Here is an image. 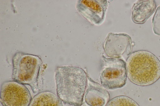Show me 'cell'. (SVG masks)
<instances>
[{"label": "cell", "mask_w": 160, "mask_h": 106, "mask_svg": "<svg viewBox=\"0 0 160 106\" xmlns=\"http://www.w3.org/2000/svg\"><path fill=\"white\" fill-rule=\"evenodd\" d=\"M87 74L82 68L72 66L58 67L55 71L57 96L64 103L80 106L87 83Z\"/></svg>", "instance_id": "1"}, {"label": "cell", "mask_w": 160, "mask_h": 106, "mask_svg": "<svg viewBox=\"0 0 160 106\" xmlns=\"http://www.w3.org/2000/svg\"><path fill=\"white\" fill-rule=\"evenodd\" d=\"M127 76L139 86L150 85L160 78V61L152 53L146 50L134 52L127 59Z\"/></svg>", "instance_id": "2"}, {"label": "cell", "mask_w": 160, "mask_h": 106, "mask_svg": "<svg viewBox=\"0 0 160 106\" xmlns=\"http://www.w3.org/2000/svg\"><path fill=\"white\" fill-rule=\"evenodd\" d=\"M42 62L40 58L36 55L18 52L12 58L13 81L30 86L34 93L41 88L40 70Z\"/></svg>", "instance_id": "3"}, {"label": "cell", "mask_w": 160, "mask_h": 106, "mask_svg": "<svg viewBox=\"0 0 160 106\" xmlns=\"http://www.w3.org/2000/svg\"><path fill=\"white\" fill-rule=\"evenodd\" d=\"M103 66L100 72L101 85L107 90L120 88L126 84L127 74L126 62L116 58L102 56Z\"/></svg>", "instance_id": "4"}, {"label": "cell", "mask_w": 160, "mask_h": 106, "mask_svg": "<svg viewBox=\"0 0 160 106\" xmlns=\"http://www.w3.org/2000/svg\"><path fill=\"white\" fill-rule=\"evenodd\" d=\"M32 99L30 91L23 84L13 80L1 85L0 101L5 106H29Z\"/></svg>", "instance_id": "5"}, {"label": "cell", "mask_w": 160, "mask_h": 106, "mask_svg": "<svg viewBox=\"0 0 160 106\" xmlns=\"http://www.w3.org/2000/svg\"><path fill=\"white\" fill-rule=\"evenodd\" d=\"M108 2L107 0H78L76 7L83 17L92 24L98 25L105 19Z\"/></svg>", "instance_id": "6"}, {"label": "cell", "mask_w": 160, "mask_h": 106, "mask_svg": "<svg viewBox=\"0 0 160 106\" xmlns=\"http://www.w3.org/2000/svg\"><path fill=\"white\" fill-rule=\"evenodd\" d=\"M103 48L109 57L120 58L124 55L129 56L132 48L131 38L124 33H109L105 39Z\"/></svg>", "instance_id": "7"}, {"label": "cell", "mask_w": 160, "mask_h": 106, "mask_svg": "<svg viewBox=\"0 0 160 106\" xmlns=\"http://www.w3.org/2000/svg\"><path fill=\"white\" fill-rule=\"evenodd\" d=\"M109 99L107 89L87 76V85L80 106H106Z\"/></svg>", "instance_id": "8"}, {"label": "cell", "mask_w": 160, "mask_h": 106, "mask_svg": "<svg viewBox=\"0 0 160 106\" xmlns=\"http://www.w3.org/2000/svg\"><path fill=\"white\" fill-rule=\"evenodd\" d=\"M156 7L154 0H138L133 5L132 9V21L138 24L144 23L153 13Z\"/></svg>", "instance_id": "9"}, {"label": "cell", "mask_w": 160, "mask_h": 106, "mask_svg": "<svg viewBox=\"0 0 160 106\" xmlns=\"http://www.w3.org/2000/svg\"><path fill=\"white\" fill-rule=\"evenodd\" d=\"M29 106H62V104L57 95L53 92L46 91L35 95Z\"/></svg>", "instance_id": "10"}, {"label": "cell", "mask_w": 160, "mask_h": 106, "mask_svg": "<svg viewBox=\"0 0 160 106\" xmlns=\"http://www.w3.org/2000/svg\"><path fill=\"white\" fill-rule=\"evenodd\" d=\"M106 106H139L131 98L124 95L115 97L110 99Z\"/></svg>", "instance_id": "11"}, {"label": "cell", "mask_w": 160, "mask_h": 106, "mask_svg": "<svg viewBox=\"0 0 160 106\" xmlns=\"http://www.w3.org/2000/svg\"><path fill=\"white\" fill-rule=\"evenodd\" d=\"M152 25L154 33L160 36V5L157 8L152 20Z\"/></svg>", "instance_id": "12"}, {"label": "cell", "mask_w": 160, "mask_h": 106, "mask_svg": "<svg viewBox=\"0 0 160 106\" xmlns=\"http://www.w3.org/2000/svg\"><path fill=\"white\" fill-rule=\"evenodd\" d=\"M0 106H5L0 101Z\"/></svg>", "instance_id": "13"}]
</instances>
